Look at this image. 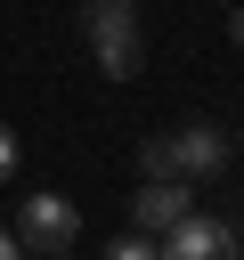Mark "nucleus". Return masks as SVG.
<instances>
[{"mask_svg": "<svg viewBox=\"0 0 244 260\" xmlns=\"http://www.w3.org/2000/svg\"><path fill=\"white\" fill-rule=\"evenodd\" d=\"M187 211H195L187 179H146V187L130 195V228H138V236H155V244H163V236H171V228H179Z\"/></svg>", "mask_w": 244, "mask_h": 260, "instance_id": "4", "label": "nucleus"}, {"mask_svg": "<svg viewBox=\"0 0 244 260\" xmlns=\"http://www.w3.org/2000/svg\"><path fill=\"white\" fill-rule=\"evenodd\" d=\"M236 41H244V8H236Z\"/></svg>", "mask_w": 244, "mask_h": 260, "instance_id": "9", "label": "nucleus"}, {"mask_svg": "<svg viewBox=\"0 0 244 260\" xmlns=\"http://www.w3.org/2000/svg\"><path fill=\"white\" fill-rule=\"evenodd\" d=\"M81 41L98 57L106 81H130L138 57H146V32H138V0H81Z\"/></svg>", "mask_w": 244, "mask_h": 260, "instance_id": "2", "label": "nucleus"}, {"mask_svg": "<svg viewBox=\"0 0 244 260\" xmlns=\"http://www.w3.org/2000/svg\"><path fill=\"white\" fill-rule=\"evenodd\" d=\"M8 179H16V130L0 122V187H8Z\"/></svg>", "mask_w": 244, "mask_h": 260, "instance_id": "7", "label": "nucleus"}, {"mask_svg": "<svg viewBox=\"0 0 244 260\" xmlns=\"http://www.w3.org/2000/svg\"><path fill=\"white\" fill-rule=\"evenodd\" d=\"M138 162H146V179H220L228 171V130H211V122H187V130H155V138H138Z\"/></svg>", "mask_w": 244, "mask_h": 260, "instance_id": "1", "label": "nucleus"}, {"mask_svg": "<svg viewBox=\"0 0 244 260\" xmlns=\"http://www.w3.org/2000/svg\"><path fill=\"white\" fill-rule=\"evenodd\" d=\"M0 260H24V244H16V228H0Z\"/></svg>", "mask_w": 244, "mask_h": 260, "instance_id": "8", "label": "nucleus"}, {"mask_svg": "<svg viewBox=\"0 0 244 260\" xmlns=\"http://www.w3.org/2000/svg\"><path fill=\"white\" fill-rule=\"evenodd\" d=\"M16 244H24V252H41V260H57V252H73V244H81V211H73L65 195H33V203L16 211Z\"/></svg>", "mask_w": 244, "mask_h": 260, "instance_id": "3", "label": "nucleus"}, {"mask_svg": "<svg viewBox=\"0 0 244 260\" xmlns=\"http://www.w3.org/2000/svg\"><path fill=\"white\" fill-rule=\"evenodd\" d=\"M163 260H236V228L211 219V211H187V219L163 236Z\"/></svg>", "mask_w": 244, "mask_h": 260, "instance_id": "5", "label": "nucleus"}, {"mask_svg": "<svg viewBox=\"0 0 244 260\" xmlns=\"http://www.w3.org/2000/svg\"><path fill=\"white\" fill-rule=\"evenodd\" d=\"M106 260H163V244H155V236H138V228H130V236H122V244H114V252H106Z\"/></svg>", "mask_w": 244, "mask_h": 260, "instance_id": "6", "label": "nucleus"}]
</instances>
